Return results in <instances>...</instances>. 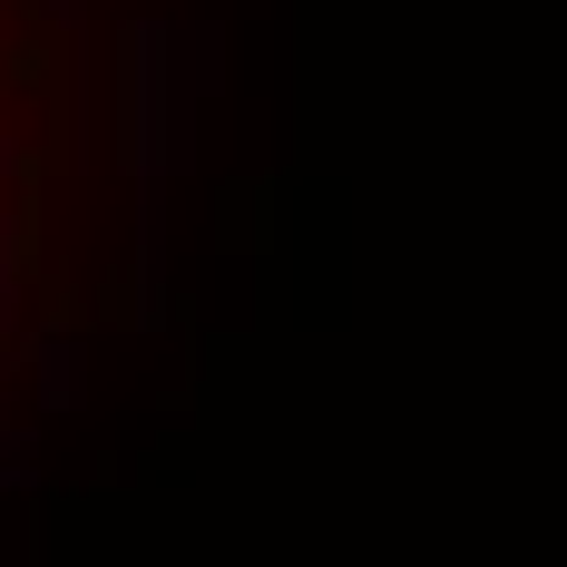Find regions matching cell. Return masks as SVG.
Wrapping results in <instances>:
<instances>
[{
	"label": "cell",
	"mask_w": 567,
	"mask_h": 567,
	"mask_svg": "<svg viewBox=\"0 0 567 567\" xmlns=\"http://www.w3.org/2000/svg\"><path fill=\"white\" fill-rule=\"evenodd\" d=\"M20 0H0V293H10V255H20V196H30V176H20Z\"/></svg>",
	"instance_id": "6da1fadb"
}]
</instances>
